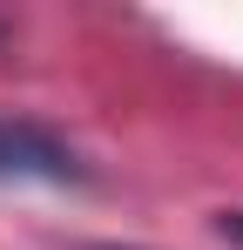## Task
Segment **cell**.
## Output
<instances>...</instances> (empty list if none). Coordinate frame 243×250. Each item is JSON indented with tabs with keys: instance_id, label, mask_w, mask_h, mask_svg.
Instances as JSON below:
<instances>
[{
	"instance_id": "obj_2",
	"label": "cell",
	"mask_w": 243,
	"mask_h": 250,
	"mask_svg": "<svg viewBox=\"0 0 243 250\" xmlns=\"http://www.w3.org/2000/svg\"><path fill=\"white\" fill-rule=\"evenodd\" d=\"M216 230H223V237L243 250V209H223V216H216Z\"/></svg>"
},
{
	"instance_id": "obj_1",
	"label": "cell",
	"mask_w": 243,
	"mask_h": 250,
	"mask_svg": "<svg viewBox=\"0 0 243 250\" xmlns=\"http://www.w3.org/2000/svg\"><path fill=\"white\" fill-rule=\"evenodd\" d=\"M0 183H81V156L40 122H0Z\"/></svg>"
}]
</instances>
